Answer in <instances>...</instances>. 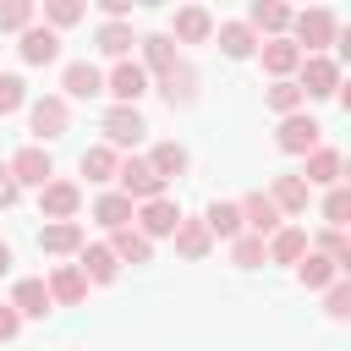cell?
Masks as SVG:
<instances>
[{
	"mask_svg": "<svg viewBox=\"0 0 351 351\" xmlns=\"http://www.w3.org/2000/svg\"><path fill=\"white\" fill-rule=\"evenodd\" d=\"M340 186H351V159H346V165H340Z\"/></svg>",
	"mask_w": 351,
	"mask_h": 351,
	"instance_id": "49",
	"label": "cell"
},
{
	"mask_svg": "<svg viewBox=\"0 0 351 351\" xmlns=\"http://www.w3.org/2000/svg\"><path fill=\"white\" fill-rule=\"evenodd\" d=\"M291 16H296V11L280 5V0H252V5H247V27H252L258 38H263V33H269V38H285Z\"/></svg>",
	"mask_w": 351,
	"mask_h": 351,
	"instance_id": "10",
	"label": "cell"
},
{
	"mask_svg": "<svg viewBox=\"0 0 351 351\" xmlns=\"http://www.w3.org/2000/svg\"><path fill=\"white\" fill-rule=\"evenodd\" d=\"M148 165H154L159 181H176V176H186V148H181V143H154Z\"/></svg>",
	"mask_w": 351,
	"mask_h": 351,
	"instance_id": "34",
	"label": "cell"
},
{
	"mask_svg": "<svg viewBox=\"0 0 351 351\" xmlns=\"http://www.w3.org/2000/svg\"><path fill=\"white\" fill-rule=\"evenodd\" d=\"M340 165H346V154H335V148H313L307 154V170H302V181L307 186H340Z\"/></svg>",
	"mask_w": 351,
	"mask_h": 351,
	"instance_id": "22",
	"label": "cell"
},
{
	"mask_svg": "<svg viewBox=\"0 0 351 351\" xmlns=\"http://www.w3.org/2000/svg\"><path fill=\"white\" fill-rule=\"evenodd\" d=\"M27 126H33L38 148H44V143H55V137L71 126V104H66V93H44V99H33V110H27Z\"/></svg>",
	"mask_w": 351,
	"mask_h": 351,
	"instance_id": "2",
	"label": "cell"
},
{
	"mask_svg": "<svg viewBox=\"0 0 351 351\" xmlns=\"http://www.w3.org/2000/svg\"><path fill=\"white\" fill-rule=\"evenodd\" d=\"M99 11H104V22H126L132 16V0H99Z\"/></svg>",
	"mask_w": 351,
	"mask_h": 351,
	"instance_id": "45",
	"label": "cell"
},
{
	"mask_svg": "<svg viewBox=\"0 0 351 351\" xmlns=\"http://www.w3.org/2000/svg\"><path fill=\"white\" fill-rule=\"evenodd\" d=\"M318 132H324V126H318L313 115H302V110H296V115H285V121H280L274 143H280V154H313V148H318Z\"/></svg>",
	"mask_w": 351,
	"mask_h": 351,
	"instance_id": "8",
	"label": "cell"
},
{
	"mask_svg": "<svg viewBox=\"0 0 351 351\" xmlns=\"http://www.w3.org/2000/svg\"><path fill=\"white\" fill-rule=\"evenodd\" d=\"M307 197H313V186H307L302 176H274V181H269V203H274L280 214H307Z\"/></svg>",
	"mask_w": 351,
	"mask_h": 351,
	"instance_id": "17",
	"label": "cell"
},
{
	"mask_svg": "<svg viewBox=\"0 0 351 351\" xmlns=\"http://www.w3.org/2000/svg\"><path fill=\"white\" fill-rule=\"evenodd\" d=\"M340 280V269H335V258H324V252H307L302 263H296V285L302 291H329Z\"/></svg>",
	"mask_w": 351,
	"mask_h": 351,
	"instance_id": "26",
	"label": "cell"
},
{
	"mask_svg": "<svg viewBox=\"0 0 351 351\" xmlns=\"http://www.w3.org/2000/svg\"><path fill=\"white\" fill-rule=\"evenodd\" d=\"M335 99H340V110L351 115V77H340V93H335Z\"/></svg>",
	"mask_w": 351,
	"mask_h": 351,
	"instance_id": "47",
	"label": "cell"
},
{
	"mask_svg": "<svg viewBox=\"0 0 351 351\" xmlns=\"http://www.w3.org/2000/svg\"><path fill=\"white\" fill-rule=\"evenodd\" d=\"M22 197V186H16V176H11V165H0V208H11Z\"/></svg>",
	"mask_w": 351,
	"mask_h": 351,
	"instance_id": "43",
	"label": "cell"
},
{
	"mask_svg": "<svg viewBox=\"0 0 351 351\" xmlns=\"http://www.w3.org/2000/svg\"><path fill=\"white\" fill-rule=\"evenodd\" d=\"M159 93H165V104H170V110H176V104H192V99H197V71L181 60L170 77H159Z\"/></svg>",
	"mask_w": 351,
	"mask_h": 351,
	"instance_id": "31",
	"label": "cell"
},
{
	"mask_svg": "<svg viewBox=\"0 0 351 351\" xmlns=\"http://www.w3.org/2000/svg\"><path fill=\"white\" fill-rule=\"evenodd\" d=\"M176 225H181V208H176L170 197H159V203H143V208H137V230H143L148 241L176 236Z\"/></svg>",
	"mask_w": 351,
	"mask_h": 351,
	"instance_id": "14",
	"label": "cell"
},
{
	"mask_svg": "<svg viewBox=\"0 0 351 351\" xmlns=\"http://www.w3.org/2000/svg\"><path fill=\"white\" fill-rule=\"evenodd\" d=\"M93 219H99L104 230H126V225H137V203H132L126 192H104V197L93 203Z\"/></svg>",
	"mask_w": 351,
	"mask_h": 351,
	"instance_id": "23",
	"label": "cell"
},
{
	"mask_svg": "<svg viewBox=\"0 0 351 351\" xmlns=\"http://www.w3.org/2000/svg\"><path fill=\"white\" fill-rule=\"evenodd\" d=\"M93 44H99V49H104L110 60H126L137 38H132V22H104V27L93 33Z\"/></svg>",
	"mask_w": 351,
	"mask_h": 351,
	"instance_id": "33",
	"label": "cell"
},
{
	"mask_svg": "<svg viewBox=\"0 0 351 351\" xmlns=\"http://www.w3.org/2000/svg\"><path fill=\"white\" fill-rule=\"evenodd\" d=\"M324 219L335 230H351V186H329L324 192Z\"/></svg>",
	"mask_w": 351,
	"mask_h": 351,
	"instance_id": "38",
	"label": "cell"
},
{
	"mask_svg": "<svg viewBox=\"0 0 351 351\" xmlns=\"http://www.w3.org/2000/svg\"><path fill=\"white\" fill-rule=\"evenodd\" d=\"M176 38H181V44H203V38H214V16H208L203 5H181V11H176Z\"/></svg>",
	"mask_w": 351,
	"mask_h": 351,
	"instance_id": "29",
	"label": "cell"
},
{
	"mask_svg": "<svg viewBox=\"0 0 351 351\" xmlns=\"http://www.w3.org/2000/svg\"><path fill=\"white\" fill-rule=\"evenodd\" d=\"M115 181H121V192H126L132 203H159V197H165V186H170V181H159V176H154V165H148V159H137V154H132V159H121V176H115Z\"/></svg>",
	"mask_w": 351,
	"mask_h": 351,
	"instance_id": "3",
	"label": "cell"
},
{
	"mask_svg": "<svg viewBox=\"0 0 351 351\" xmlns=\"http://www.w3.org/2000/svg\"><path fill=\"white\" fill-rule=\"evenodd\" d=\"M335 38H340V22H335V11L313 5V11H296V16H291V44H296L302 55H324Z\"/></svg>",
	"mask_w": 351,
	"mask_h": 351,
	"instance_id": "1",
	"label": "cell"
},
{
	"mask_svg": "<svg viewBox=\"0 0 351 351\" xmlns=\"http://www.w3.org/2000/svg\"><path fill=\"white\" fill-rule=\"evenodd\" d=\"M33 16H38L33 0H5V5H0V33H27Z\"/></svg>",
	"mask_w": 351,
	"mask_h": 351,
	"instance_id": "37",
	"label": "cell"
},
{
	"mask_svg": "<svg viewBox=\"0 0 351 351\" xmlns=\"http://www.w3.org/2000/svg\"><path fill=\"white\" fill-rule=\"evenodd\" d=\"M324 313H329L335 324H346V318H351V280H335V285L324 291Z\"/></svg>",
	"mask_w": 351,
	"mask_h": 351,
	"instance_id": "41",
	"label": "cell"
},
{
	"mask_svg": "<svg viewBox=\"0 0 351 351\" xmlns=\"http://www.w3.org/2000/svg\"><path fill=\"white\" fill-rule=\"evenodd\" d=\"M77 208H82V186L77 181H49L44 192H38V214L55 225V219H77Z\"/></svg>",
	"mask_w": 351,
	"mask_h": 351,
	"instance_id": "9",
	"label": "cell"
},
{
	"mask_svg": "<svg viewBox=\"0 0 351 351\" xmlns=\"http://www.w3.org/2000/svg\"><path fill=\"white\" fill-rule=\"evenodd\" d=\"M346 247H351V230H346Z\"/></svg>",
	"mask_w": 351,
	"mask_h": 351,
	"instance_id": "50",
	"label": "cell"
},
{
	"mask_svg": "<svg viewBox=\"0 0 351 351\" xmlns=\"http://www.w3.org/2000/svg\"><path fill=\"white\" fill-rule=\"evenodd\" d=\"M170 241H176V252H181L186 263H203V258L214 252V236H208V225H203V219H181Z\"/></svg>",
	"mask_w": 351,
	"mask_h": 351,
	"instance_id": "18",
	"label": "cell"
},
{
	"mask_svg": "<svg viewBox=\"0 0 351 351\" xmlns=\"http://www.w3.org/2000/svg\"><path fill=\"white\" fill-rule=\"evenodd\" d=\"M313 252H324V258H335V269H340V258L351 252V247H346V230H335V225H324V230L313 236Z\"/></svg>",
	"mask_w": 351,
	"mask_h": 351,
	"instance_id": "42",
	"label": "cell"
},
{
	"mask_svg": "<svg viewBox=\"0 0 351 351\" xmlns=\"http://www.w3.org/2000/svg\"><path fill=\"white\" fill-rule=\"evenodd\" d=\"M38 252H49V258H71V252H82V225H77V219H55V225H44V230H38Z\"/></svg>",
	"mask_w": 351,
	"mask_h": 351,
	"instance_id": "15",
	"label": "cell"
},
{
	"mask_svg": "<svg viewBox=\"0 0 351 351\" xmlns=\"http://www.w3.org/2000/svg\"><path fill=\"white\" fill-rule=\"evenodd\" d=\"M11 176H16V186H49L55 181V159H49V148H38V143H27V148H16L11 154Z\"/></svg>",
	"mask_w": 351,
	"mask_h": 351,
	"instance_id": "5",
	"label": "cell"
},
{
	"mask_svg": "<svg viewBox=\"0 0 351 351\" xmlns=\"http://www.w3.org/2000/svg\"><path fill=\"white\" fill-rule=\"evenodd\" d=\"M143 132H148V121L137 115V104H110V110H104V143H110L115 154H121V148H137Z\"/></svg>",
	"mask_w": 351,
	"mask_h": 351,
	"instance_id": "4",
	"label": "cell"
},
{
	"mask_svg": "<svg viewBox=\"0 0 351 351\" xmlns=\"http://www.w3.org/2000/svg\"><path fill=\"white\" fill-rule=\"evenodd\" d=\"M241 225H247V236H263V241L280 230V208L269 203V192H247L241 197Z\"/></svg>",
	"mask_w": 351,
	"mask_h": 351,
	"instance_id": "12",
	"label": "cell"
},
{
	"mask_svg": "<svg viewBox=\"0 0 351 351\" xmlns=\"http://www.w3.org/2000/svg\"><path fill=\"white\" fill-rule=\"evenodd\" d=\"M77 269L88 274V285H110V280L121 274V258L110 252V241H93V247L82 241V263H77Z\"/></svg>",
	"mask_w": 351,
	"mask_h": 351,
	"instance_id": "19",
	"label": "cell"
},
{
	"mask_svg": "<svg viewBox=\"0 0 351 351\" xmlns=\"http://www.w3.org/2000/svg\"><path fill=\"white\" fill-rule=\"evenodd\" d=\"M16 329H22V313L11 302H0V340H16Z\"/></svg>",
	"mask_w": 351,
	"mask_h": 351,
	"instance_id": "44",
	"label": "cell"
},
{
	"mask_svg": "<svg viewBox=\"0 0 351 351\" xmlns=\"http://www.w3.org/2000/svg\"><path fill=\"white\" fill-rule=\"evenodd\" d=\"M313 252V241H307V230H296V225H280L274 236H269V258L274 263H302Z\"/></svg>",
	"mask_w": 351,
	"mask_h": 351,
	"instance_id": "25",
	"label": "cell"
},
{
	"mask_svg": "<svg viewBox=\"0 0 351 351\" xmlns=\"http://www.w3.org/2000/svg\"><path fill=\"white\" fill-rule=\"evenodd\" d=\"M258 33L247 27V22H219V49L230 55V60H247V55H258Z\"/></svg>",
	"mask_w": 351,
	"mask_h": 351,
	"instance_id": "30",
	"label": "cell"
},
{
	"mask_svg": "<svg viewBox=\"0 0 351 351\" xmlns=\"http://www.w3.org/2000/svg\"><path fill=\"white\" fill-rule=\"evenodd\" d=\"M16 49H22V60H27V66H49V60L60 55V33H55V27H27Z\"/></svg>",
	"mask_w": 351,
	"mask_h": 351,
	"instance_id": "24",
	"label": "cell"
},
{
	"mask_svg": "<svg viewBox=\"0 0 351 351\" xmlns=\"http://www.w3.org/2000/svg\"><path fill=\"white\" fill-rule=\"evenodd\" d=\"M110 252H115L121 263H148V258H154V241H148L137 225H126V230H110Z\"/></svg>",
	"mask_w": 351,
	"mask_h": 351,
	"instance_id": "28",
	"label": "cell"
},
{
	"mask_svg": "<svg viewBox=\"0 0 351 351\" xmlns=\"http://www.w3.org/2000/svg\"><path fill=\"white\" fill-rule=\"evenodd\" d=\"M302 99H307V93H302L291 77H285V82H269V93H263V104H269L280 121H285V115H296V110H302Z\"/></svg>",
	"mask_w": 351,
	"mask_h": 351,
	"instance_id": "35",
	"label": "cell"
},
{
	"mask_svg": "<svg viewBox=\"0 0 351 351\" xmlns=\"http://www.w3.org/2000/svg\"><path fill=\"white\" fill-rule=\"evenodd\" d=\"M44 285H49V302H60V307H77V302L88 296V274H82L77 263H60Z\"/></svg>",
	"mask_w": 351,
	"mask_h": 351,
	"instance_id": "20",
	"label": "cell"
},
{
	"mask_svg": "<svg viewBox=\"0 0 351 351\" xmlns=\"http://www.w3.org/2000/svg\"><path fill=\"white\" fill-rule=\"evenodd\" d=\"M104 93H110L115 104H137V99L148 93V71H143L137 60H115V71L104 77Z\"/></svg>",
	"mask_w": 351,
	"mask_h": 351,
	"instance_id": "7",
	"label": "cell"
},
{
	"mask_svg": "<svg viewBox=\"0 0 351 351\" xmlns=\"http://www.w3.org/2000/svg\"><path fill=\"white\" fill-rule=\"evenodd\" d=\"M71 22H82V0H44V27H71Z\"/></svg>",
	"mask_w": 351,
	"mask_h": 351,
	"instance_id": "39",
	"label": "cell"
},
{
	"mask_svg": "<svg viewBox=\"0 0 351 351\" xmlns=\"http://www.w3.org/2000/svg\"><path fill=\"white\" fill-rule=\"evenodd\" d=\"M60 88H66V99H93V93H104V71L93 60H71L60 71Z\"/></svg>",
	"mask_w": 351,
	"mask_h": 351,
	"instance_id": "16",
	"label": "cell"
},
{
	"mask_svg": "<svg viewBox=\"0 0 351 351\" xmlns=\"http://www.w3.org/2000/svg\"><path fill=\"white\" fill-rule=\"evenodd\" d=\"M11 307H16L22 318H44L55 302H49V285H44L38 274H27V280H16V285H11Z\"/></svg>",
	"mask_w": 351,
	"mask_h": 351,
	"instance_id": "21",
	"label": "cell"
},
{
	"mask_svg": "<svg viewBox=\"0 0 351 351\" xmlns=\"http://www.w3.org/2000/svg\"><path fill=\"white\" fill-rule=\"evenodd\" d=\"M263 258H269V241H263V236H247V230H241V236L230 241V263H236V269H258Z\"/></svg>",
	"mask_w": 351,
	"mask_h": 351,
	"instance_id": "36",
	"label": "cell"
},
{
	"mask_svg": "<svg viewBox=\"0 0 351 351\" xmlns=\"http://www.w3.org/2000/svg\"><path fill=\"white\" fill-rule=\"evenodd\" d=\"M5 269H11V247L0 241V274H5Z\"/></svg>",
	"mask_w": 351,
	"mask_h": 351,
	"instance_id": "48",
	"label": "cell"
},
{
	"mask_svg": "<svg viewBox=\"0 0 351 351\" xmlns=\"http://www.w3.org/2000/svg\"><path fill=\"white\" fill-rule=\"evenodd\" d=\"M258 55H263V71H269L274 82H285V77H291V71H302V60H307L291 38H263V44H258Z\"/></svg>",
	"mask_w": 351,
	"mask_h": 351,
	"instance_id": "11",
	"label": "cell"
},
{
	"mask_svg": "<svg viewBox=\"0 0 351 351\" xmlns=\"http://www.w3.org/2000/svg\"><path fill=\"white\" fill-rule=\"evenodd\" d=\"M22 104H27V82L11 77V71H0V115H16Z\"/></svg>",
	"mask_w": 351,
	"mask_h": 351,
	"instance_id": "40",
	"label": "cell"
},
{
	"mask_svg": "<svg viewBox=\"0 0 351 351\" xmlns=\"http://www.w3.org/2000/svg\"><path fill=\"white\" fill-rule=\"evenodd\" d=\"M335 44H340V60H346V66H351V22H346V27H340V38H335Z\"/></svg>",
	"mask_w": 351,
	"mask_h": 351,
	"instance_id": "46",
	"label": "cell"
},
{
	"mask_svg": "<svg viewBox=\"0 0 351 351\" xmlns=\"http://www.w3.org/2000/svg\"><path fill=\"white\" fill-rule=\"evenodd\" d=\"M203 225H208V236H219V241H236L247 225H241V203H208L203 208Z\"/></svg>",
	"mask_w": 351,
	"mask_h": 351,
	"instance_id": "27",
	"label": "cell"
},
{
	"mask_svg": "<svg viewBox=\"0 0 351 351\" xmlns=\"http://www.w3.org/2000/svg\"><path fill=\"white\" fill-rule=\"evenodd\" d=\"M82 176H88V181H99V186H104V181H115V176H121V154H115L110 143H93V148L82 154Z\"/></svg>",
	"mask_w": 351,
	"mask_h": 351,
	"instance_id": "32",
	"label": "cell"
},
{
	"mask_svg": "<svg viewBox=\"0 0 351 351\" xmlns=\"http://www.w3.org/2000/svg\"><path fill=\"white\" fill-rule=\"evenodd\" d=\"M137 44H143V71H148V77H170V71L181 66L170 33H148V38H137Z\"/></svg>",
	"mask_w": 351,
	"mask_h": 351,
	"instance_id": "13",
	"label": "cell"
},
{
	"mask_svg": "<svg viewBox=\"0 0 351 351\" xmlns=\"http://www.w3.org/2000/svg\"><path fill=\"white\" fill-rule=\"evenodd\" d=\"M296 88H302L307 99H335V93H340V60H329V55H307Z\"/></svg>",
	"mask_w": 351,
	"mask_h": 351,
	"instance_id": "6",
	"label": "cell"
}]
</instances>
